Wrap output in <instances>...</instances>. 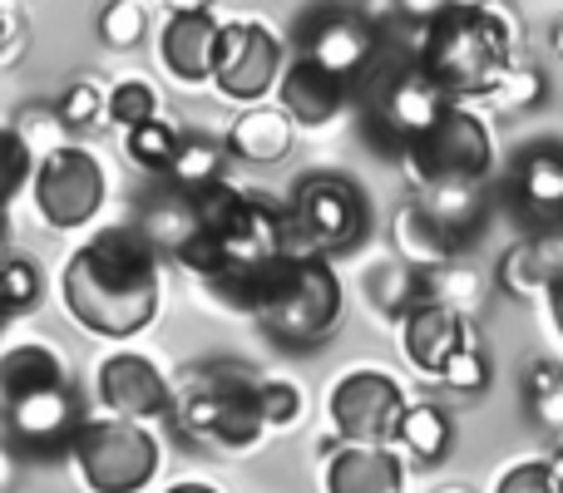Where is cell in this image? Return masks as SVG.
Masks as SVG:
<instances>
[{
  "label": "cell",
  "mask_w": 563,
  "mask_h": 493,
  "mask_svg": "<svg viewBox=\"0 0 563 493\" xmlns=\"http://www.w3.org/2000/svg\"><path fill=\"white\" fill-rule=\"evenodd\" d=\"M509 203L534 233H563V144L539 138L509 168Z\"/></svg>",
  "instance_id": "cell-18"
},
{
  "label": "cell",
  "mask_w": 563,
  "mask_h": 493,
  "mask_svg": "<svg viewBox=\"0 0 563 493\" xmlns=\"http://www.w3.org/2000/svg\"><path fill=\"white\" fill-rule=\"evenodd\" d=\"M396 330H400V356L430 380H445V370L479 340L475 321L455 306H440V301L410 306L406 316L396 321Z\"/></svg>",
  "instance_id": "cell-16"
},
{
  "label": "cell",
  "mask_w": 563,
  "mask_h": 493,
  "mask_svg": "<svg viewBox=\"0 0 563 493\" xmlns=\"http://www.w3.org/2000/svg\"><path fill=\"white\" fill-rule=\"evenodd\" d=\"M5 415V429L15 439L20 455L30 459H65L75 449V435L85 425V405H79V390L75 380L55 390H40V395H25L15 405H0Z\"/></svg>",
  "instance_id": "cell-14"
},
{
  "label": "cell",
  "mask_w": 563,
  "mask_h": 493,
  "mask_svg": "<svg viewBox=\"0 0 563 493\" xmlns=\"http://www.w3.org/2000/svg\"><path fill=\"white\" fill-rule=\"evenodd\" d=\"M390 237H396V257L406 261L410 271H435V267H445V261L460 257L455 243L440 233V223L426 213V203H420V198L396 213V227H390Z\"/></svg>",
  "instance_id": "cell-26"
},
{
  "label": "cell",
  "mask_w": 563,
  "mask_h": 493,
  "mask_svg": "<svg viewBox=\"0 0 563 493\" xmlns=\"http://www.w3.org/2000/svg\"><path fill=\"white\" fill-rule=\"evenodd\" d=\"M158 109H164V104H158V89L144 85V79H124V85H114L104 94V119L114 128H124V134H134V128L164 119Z\"/></svg>",
  "instance_id": "cell-30"
},
{
  "label": "cell",
  "mask_w": 563,
  "mask_h": 493,
  "mask_svg": "<svg viewBox=\"0 0 563 493\" xmlns=\"http://www.w3.org/2000/svg\"><path fill=\"white\" fill-rule=\"evenodd\" d=\"M410 410V395L390 370L356 366L331 380L327 390V419L336 429V445H396V429Z\"/></svg>",
  "instance_id": "cell-10"
},
{
  "label": "cell",
  "mask_w": 563,
  "mask_h": 493,
  "mask_svg": "<svg viewBox=\"0 0 563 493\" xmlns=\"http://www.w3.org/2000/svg\"><path fill=\"white\" fill-rule=\"evenodd\" d=\"M380 35H386V30H380ZM351 99L361 104L376 144L386 148V154H400V158L455 109L445 94H440L435 79L420 69L416 49L390 40V35L380 40V55L371 59V69L361 75V85L351 89Z\"/></svg>",
  "instance_id": "cell-5"
},
{
  "label": "cell",
  "mask_w": 563,
  "mask_h": 493,
  "mask_svg": "<svg viewBox=\"0 0 563 493\" xmlns=\"http://www.w3.org/2000/svg\"><path fill=\"white\" fill-rule=\"evenodd\" d=\"M327 493H406V459L380 445H336L321 464Z\"/></svg>",
  "instance_id": "cell-20"
},
{
  "label": "cell",
  "mask_w": 563,
  "mask_h": 493,
  "mask_svg": "<svg viewBox=\"0 0 563 493\" xmlns=\"http://www.w3.org/2000/svg\"><path fill=\"white\" fill-rule=\"evenodd\" d=\"M549 316H554V330L563 336V277L554 281V291H549Z\"/></svg>",
  "instance_id": "cell-40"
},
{
  "label": "cell",
  "mask_w": 563,
  "mask_h": 493,
  "mask_svg": "<svg viewBox=\"0 0 563 493\" xmlns=\"http://www.w3.org/2000/svg\"><path fill=\"white\" fill-rule=\"evenodd\" d=\"M59 306L79 330L99 340H134L164 306V257L139 223L99 227L59 267Z\"/></svg>",
  "instance_id": "cell-1"
},
{
  "label": "cell",
  "mask_w": 563,
  "mask_h": 493,
  "mask_svg": "<svg viewBox=\"0 0 563 493\" xmlns=\"http://www.w3.org/2000/svg\"><path fill=\"white\" fill-rule=\"evenodd\" d=\"M489 380H495V360H489L485 340H475V346H470L465 356L445 370V380H440V385L460 390V395H479V390H489Z\"/></svg>",
  "instance_id": "cell-37"
},
{
  "label": "cell",
  "mask_w": 563,
  "mask_h": 493,
  "mask_svg": "<svg viewBox=\"0 0 563 493\" xmlns=\"http://www.w3.org/2000/svg\"><path fill=\"white\" fill-rule=\"evenodd\" d=\"M563 277V233H529L499 257L495 267V287L509 301H534L554 291V281Z\"/></svg>",
  "instance_id": "cell-21"
},
{
  "label": "cell",
  "mask_w": 563,
  "mask_h": 493,
  "mask_svg": "<svg viewBox=\"0 0 563 493\" xmlns=\"http://www.w3.org/2000/svg\"><path fill=\"white\" fill-rule=\"evenodd\" d=\"M554 55L563 59V20H559V25H554Z\"/></svg>",
  "instance_id": "cell-44"
},
{
  "label": "cell",
  "mask_w": 563,
  "mask_h": 493,
  "mask_svg": "<svg viewBox=\"0 0 563 493\" xmlns=\"http://www.w3.org/2000/svg\"><path fill=\"white\" fill-rule=\"evenodd\" d=\"M30 178H35V154L20 144L15 128L0 124V213H5V208L25 193Z\"/></svg>",
  "instance_id": "cell-31"
},
{
  "label": "cell",
  "mask_w": 563,
  "mask_h": 493,
  "mask_svg": "<svg viewBox=\"0 0 563 493\" xmlns=\"http://www.w3.org/2000/svg\"><path fill=\"white\" fill-rule=\"evenodd\" d=\"M55 385H69V366L49 340H15L0 350V405H15Z\"/></svg>",
  "instance_id": "cell-22"
},
{
  "label": "cell",
  "mask_w": 563,
  "mask_h": 493,
  "mask_svg": "<svg viewBox=\"0 0 563 493\" xmlns=\"http://www.w3.org/2000/svg\"><path fill=\"white\" fill-rule=\"evenodd\" d=\"M30 198H35V213L49 233H75V227H89L99 213H104L109 173L89 148L65 144L35 164Z\"/></svg>",
  "instance_id": "cell-11"
},
{
  "label": "cell",
  "mask_w": 563,
  "mask_h": 493,
  "mask_svg": "<svg viewBox=\"0 0 563 493\" xmlns=\"http://www.w3.org/2000/svg\"><path fill=\"white\" fill-rule=\"evenodd\" d=\"M525 405L549 435H559L563 445V366L554 360H539L525 370Z\"/></svg>",
  "instance_id": "cell-29"
},
{
  "label": "cell",
  "mask_w": 563,
  "mask_h": 493,
  "mask_svg": "<svg viewBox=\"0 0 563 493\" xmlns=\"http://www.w3.org/2000/svg\"><path fill=\"white\" fill-rule=\"evenodd\" d=\"M341 316H346V287H341L336 267L327 257H301L287 251L273 291H267L257 326L282 350H317L336 336Z\"/></svg>",
  "instance_id": "cell-6"
},
{
  "label": "cell",
  "mask_w": 563,
  "mask_h": 493,
  "mask_svg": "<svg viewBox=\"0 0 563 493\" xmlns=\"http://www.w3.org/2000/svg\"><path fill=\"white\" fill-rule=\"evenodd\" d=\"M218 45H223V20L208 5H174L158 25V59L184 89L213 85Z\"/></svg>",
  "instance_id": "cell-17"
},
{
  "label": "cell",
  "mask_w": 563,
  "mask_h": 493,
  "mask_svg": "<svg viewBox=\"0 0 563 493\" xmlns=\"http://www.w3.org/2000/svg\"><path fill=\"white\" fill-rule=\"evenodd\" d=\"M396 449L400 459H406V469H435L450 459V449H455V419H450L445 405H435V400H410L406 419H400L396 429Z\"/></svg>",
  "instance_id": "cell-24"
},
{
  "label": "cell",
  "mask_w": 563,
  "mask_h": 493,
  "mask_svg": "<svg viewBox=\"0 0 563 493\" xmlns=\"http://www.w3.org/2000/svg\"><path fill=\"white\" fill-rule=\"evenodd\" d=\"M351 104V85H341L336 75H327L321 65L291 55L277 85V109L291 119V128H327L341 119V109Z\"/></svg>",
  "instance_id": "cell-19"
},
{
  "label": "cell",
  "mask_w": 563,
  "mask_h": 493,
  "mask_svg": "<svg viewBox=\"0 0 563 493\" xmlns=\"http://www.w3.org/2000/svg\"><path fill=\"white\" fill-rule=\"evenodd\" d=\"M95 400L104 415L154 425V419H168L174 380L148 356H139V350H114V356H104L95 370Z\"/></svg>",
  "instance_id": "cell-15"
},
{
  "label": "cell",
  "mask_w": 563,
  "mask_h": 493,
  "mask_svg": "<svg viewBox=\"0 0 563 493\" xmlns=\"http://www.w3.org/2000/svg\"><path fill=\"white\" fill-rule=\"evenodd\" d=\"M287 55L282 40L263 20H228L223 25V45H218V69H213V89L228 104H267V94H277Z\"/></svg>",
  "instance_id": "cell-12"
},
{
  "label": "cell",
  "mask_w": 563,
  "mask_h": 493,
  "mask_svg": "<svg viewBox=\"0 0 563 493\" xmlns=\"http://www.w3.org/2000/svg\"><path fill=\"white\" fill-rule=\"evenodd\" d=\"M144 35H148V5L114 0V5L99 10V40L109 49H134V45H144Z\"/></svg>",
  "instance_id": "cell-32"
},
{
  "label": "cell",
  "mask_w": 563,
  "mask_h": 493,
  "mask_svg": "<svg viewBox=\"0 0 563 493\" xmlns=\"http://www.w3.org/2000/svg\"><path fill=\"white\" fill-rule=\"evenodd\" d=\"M257 400H263L267 429H291L301 419V410H307L297 380H287V376H263V395H257Z\"/></svg>",
  "instance_id": "cell-35"
},
{
  "label": "cell",
  "mask_w": 563,
  "mask_h": 493,
  "mask_svg": "<svg viewBox=\"0 0 563 493\" xmlns=\"http://www.w3.org/2000/svg\"><path fill=\"white\" fill-rule=\"evenodd\" d=\"M257 395H263V370L243 366V360H203V366H188L174 380L168 425L188 445L247 455L273 435Z\"/></svg>",
  "instance_id": "cell-4"
},
{
  "label": "cell",
  "mask_w": 563,
  "mask_h": 493,
  "mask_svg": "<svg viewBox=\"0 0 563 493\" xmlns=\"http://www.w3.org/2000/svg\"><path fill=\"white\" fill-rule=\"evenodd\" d=\"M380 30L371 15H361V10L351 5H321L311 10L307 20H301V59H311V65H321L327 75H336L341 85L356 89L361 75L371 69V59L380 55Z\"/></svg>",
  "instance_id": "cell-13"
},
{
  "label": "cell",
  "mask_w": 563,
  "mask_h": 493,
  "mask_svg": "<svg viewBox=\"0 0 563 493\" xmlns=\"http://www.w3.org/2000/svg\"><path fill=\"white\" fill-rule=\"evenodd\" d=\"M69 464L89 493H144L164 469V445L139 419L89 415L75 435Z\"/></svg>",
  "instance_id": "cell-8"
},
{
  "label": "cell",
  "mask_w": 563,
  "mask_h": 493,
  "mask_svg": "<svg viewBox=\"0 0 563 493\" xmlns=\"http://www.w3.org/2000/svg\"><path fill=\"white\" fill-rule=\"evenodd\" d=\"M287 233L291 251L301 257H341V251H356L371 233V203L361 193V183L351 173H301L291 183L287 198Z\"/></svg>",
  "instance_id": "cell-7"
},
{
  "label": "cell",
  "mask_w": 563,
  "mask_h": 493,
  "mask_svg": "<svg viewBox=\"0 0 563 493\" xmlns=\"http://www.w3.org/2000/svg\"><path fill=\"white\" fill-rule=\"evenodd\" d=\"M435 493H475V489H465V484H450V489H435Z\"/></svg>",
  "instance_id": "cell-45"
},
{
  "label": "cell",
  "mask_w": 563,
  "mask_h": 493,
  "mask_svg": "<svg viewBox=\"0 0 563 493\" xmlns=\"http://www.w3.org/2000/svg\"><path fill=\"white\" fill-rule=\"evenodd\" d=\"M416 59L450 104H485L515 69V25L495 5H435L420 25Z\"/></svg>",
  "instance_id": "cell-2"
},
{
  "label": "cell",
  "mask_w": 563,
  "mask_h": 493,
  "mask_svg": "<svg viewBox=\"0 0 563 493\" xmlns=\"http://www.w3.org/2000/svg\"><path fill=\"white\" fill-rule=\"evenodd\" d=\"M178 148H184V134H178L168 119H154V124L134 128V134H124V154L134 168H144L148 178H168V168H174Z\"/></svg>",
  "instance_id": "cell-28"
},
{
  "label": "cell",
  "mask_w": 563,
  "mask_h": 493,
  "mask_svg": "<svg viewBox=\"0 0 563 493\" xmlns=\"http://www.w3.org/2000/svg\"><path fill=\"white\" fill-rule=\"evenodd\" d=\"M139 233H144L148 243L158 247V257H178L188 237L198 233V213H194V203H188V198H178V193H168V188H158V193L144 203Z\"/></svg>",
  "instance_id": "cell-27"
},
{
  "label": "cell",
  "mask_w": 563,
  "mask_h": 493,
  "mask_svg": "<svg viewBox=\"0 0 563 493\" xmlns=\"http://www.w3.org/2000/svg\"><path fill=\"white\" fill-rule=\"evenodd\" d=\"M0 267H5V287H10V306H15V316L35 311L40 296H45V277H40V267L30 257H20V251H5Z\"/></svg>",
  "instance_id": "cell-36"
},
{
  "label": "cell",
  "mask_w": 563,
  "mask_h": 493,
  "mask_svg": "<svg viewBox=\"0 0 563 493\" xmlns=\"http://www.w3.org/2000/svg\"><path fill=\"white\" fill-rule=\"evenodd\" d=\"M495 493H554V474L549 459H519L495 479Z\"/></svg>",
  "instance_id": "cell-38"
},
{
  "label": "cell",
  "mask_w": 563,
  "mask_h": 493,
  "mask_svg": "<svg viewBox=\"0 0 563 493\" xmlns=\"http://www.w3.org/2000/svg\"><path fill=\"white\" fill-rule=\"evenodd\" d=\"M549 474H554V493H563V445L549 455Z\"/></svg>",
  "instance_id": "cell-43"
},
{
  "label": "cell",
  "mask_w": 563,
  "mask_h": 493,
  "mask_svg": "<svg viewBox=\"0 0 563 493\" xmlns=\"http://www.w3.org/2000/svg\"><path fill=\"white\" fill-rule=\"evenodd\" d=\"M15 35H20V20H15V10H10V5H0V55H5L10 45H15Z\"/></svg>",
  "instance_id": "cell-39"
},
{
  "label": "cell",
  "mask_w": 563,
  "mask_h": 493,
  "mask_svg": "<svg viewBox=\"0 0 563 493\" xmlns=\"http://www.w3.org/2000/svg\"><path fill=\"white\" fill-rule=\"evenodd\" d=\"M228 164H233V158H228L223 138L194 134V138H184V148H178L164 188L168 193H178V198H188V203H198V198L218 193V188L228 183Z\"/></svg>",
  "instance_id": "cell-25"
},
{
  "label": "cell",
  "mask_w": 563,
  "mask_h": 493,
  "mask_svg": "<svg viewBox=\"0 0 563 493\" xmlns=\"http://www.w3.org/2000/svg\"><path fill=\"white\" fill-rule=\"evenodd\" d=\"M0 257H5V251H0ZM5 321H15V306H10V287H5V267H0V326H5Z\"/></svg>",
  "instance_id": "cell-42"
},
{
  "label": "cell",
  "mask_w": 563,
  "mask_h": 493,
  "mask_svg": "<svg viewBox=\"0 0 563 493\" xmlns=\"http://www.w3.org/2000/svg\"><path fill=\"white\" fill-rule=\"evenodd\" d=\"M291 119L277 104H253L238 109V119L228 124L223 148L228 158H243V164H282L291 154Z\"/></svg>",
  "instance_id": "cell-23"
},
{
  "label": "cell",
  "mask_w": 563,
  "mask_h": 493,
  "mask_svg": "<svg viewBox=\"0 0 563 493\" xmlns=\"http://www.w3.org/2000/svg\"><path fill=\"white\" fill-rule=\"evenodd\" d=\"M406 173L426 193H435V188H485V178L495 173V134L475 109L455 104L406 154Z\"/></svg>",
  "instance_id": "cell-9"
},
{
  "label": "cell",
  "mask_w": 563,
  "mask_h": 493,
  "mask_svg": "<svg viewBox=\"0 0 563 493\" xmlns=\"http://www.w3.org/2000/svg\"><path fill=\"white\" fill-rule=\"evenodd\" d=\"M544 75H539L534 65H515L505 79L495 85V94L485 99L489 109H499V114H519V109H534L539 99H544Z\"/></svg>",
  "instance_id": "cell-34"
},
{
  "label": "cell",
  "mask_w": 563,
  "mask_h": 493,
  "mask_svg": "<svg viewBox=\"0 0 563 493\" xmlns=\"http://www.w3.org/2000/svg\"><path fill=\"white\" fill-rule=\"evenodd\" d=\"M55 114H59V124H65V134H85V128H95L99 119H104V89H99L95 79H75V85L55 99Z\"/></svg>",
  "instance_id": "cell-33"
},
{
  "label": "cell",
  "mask_w": 563,
  "mask_h": 493,
  "mask_svg": "<svg viewBox=\"0 0 563 493\" xmlns=\"http://www.w3.org/2000/svg\"><path fill=\"white\" fill-rule=\"evenodd\" d=\"M164 493H223V489L208 484V479H184V484H174V489H164Z\"/></svg>",
  "instance_id": "cell-41"
},
{
  "label": "cell",
  "mask_w": 563,
  "mask_h": 493,
  "mask_svg": "<svg viewBox=\"0 0 563 493\" xmlns=\"http://www.w3.org/2000/svg\"><path fill=\"white\" fill-rule=\"evenodd\" d=\"M198 233L178 251V267H188L203 287L228 281L238 271H253L263 261H277L291 251L287 233V208H277L273 198L253 193V188L223 183L218 193L198 198Z\"/></svg>",
  "instance_id": "cell-3"
}]
</instances>
